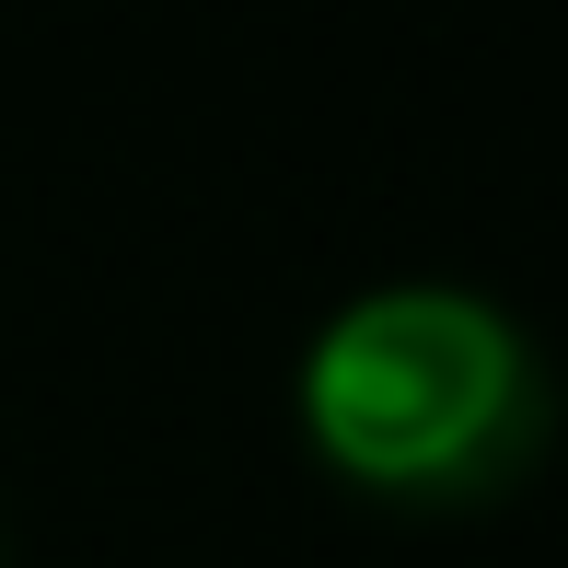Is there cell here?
Segmentation results:
<instances>
[{"label": "cell", "mask_w": 568, "mask_h": 568, "mask_svg": "<svg viewBox=\"0 0 568 568\" xmlns=\"http://www.w3.org/2000/svg\"><path fill=\"white\" fill-rule=\"evenodd\" d=\"M302 429L348 487L453 510L534 476L557 429V383L499 302L453 291V278H395V291H359L314 337Z\"/></svg>", "instance_id": "cell-1"}]
</instances>
